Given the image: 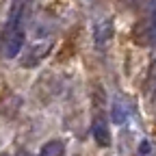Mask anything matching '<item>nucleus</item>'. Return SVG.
<instances>
[{"label": "nucleus", "mask_w": 156, "mask_h": 156, "mask_svg": "<svg viewBox=\"0 0 156 156\" xmlns=\"http://www.w3.org/2000/svg\"><path fill=\"white\" fill-rule=\"evenodd\" d=\"M5 41H7V46H5V54L11 58V56H15L17 52H20V48H22V44H24V33L22 30H13L9 37H5Z\"/></svg>", "instance_id": "f257e3e1"}, {"label": "nucleus", "mask_w": 156, "mask_h": 156, "mask_svg": "<svg viewBox=\"0 0 156 156\" xmlns=\"http://www.w3.org/2000/svg\"><path fill=\"white\" fill-rule=\"evenodd\" d=\"M128 113H130V108H126L124 102L115 100V104H113V122L115 124H124L126 117H128Z\"/></svg>", "instance_id": "f03ea898"}, {"label": "nucleus", "mask_w": 156, "mask_h": 156, "mask_svg": "<svg viewBox=\"0 0 156 156\" xmlns=\"http://www.w3.org/2000/svg\"><path fill=\"white\" fill-rule=\"evenodd\" d=\"M108 37H111V24L108 22H102V24L95 26V46H104Z\"/></svg>", "instance_id": "7ed1b4c3"}, {"label": "nucleus", "mask_w": 156, "mask_h": 156, "mask_svg": "<svg viewBox=\"0 0 156 156\" xmlns=\"http://www.w3.org/2000/svg\"><path fill=\"white\" fill-rule=\"evenodd\" d=\"M61 154H63V143L61 141H50L39 152V156H61Z\"/></svg>", "instance_id": "20e7f679"}, {"label": "nucleus", "mask_w": 156, "mask_h": 156, "mask_svg": "<svg viewBox=\"0 0 156 156\" xmlns=\"http://www.w3.org/2000/svg\"><path fill=\"white\" fill-rule=\"evenodd\" d=\"M95 136H98V141H100L102 145L108 143V132L104 128V122H95Z\"/></svg>", "instance_id": "39448f33"}, {"label": "nucleus", "mask_w": 156, "mask_h": 156, "mask_svg": "<svg viewBox=\"0 0 156 156\" xmlns=\"http://www.w3.org/2000/svg\"><path fill=\"white\" fill-rule=\"evenodd\" d=\"M152 41L156 44V24H154V28H152Z\"/></svg>", "instance_id": "423d86ee"}, {"label": "nucleus", "mask_w": 156, "mask_h": 156, "mask_svg": "<svg viewBox=\"0 0 156 156\" xmlns=\"http://www.w3.org/2000/svg\"><path fill=\"white\" fill-rule=\"evenodd\" d=\"M152 74H154V76H156V63H154V69H152Z\"/></svg>", "instance_id": "0eeeda50"}, {"label": "nucleus", "mask_w": 156, "mask_h": 156, "mask_svg": "<svg viewBox=\"0 0 156 156\" xmlns=\"http://www.w3.org/2000/svg\"><path fill=\"white\" fill-rule=\"evenodd\" d=\"M134 2H136V0H134Z\"/></svg>", "instance_id": "6e6552de"}]
</instances>
